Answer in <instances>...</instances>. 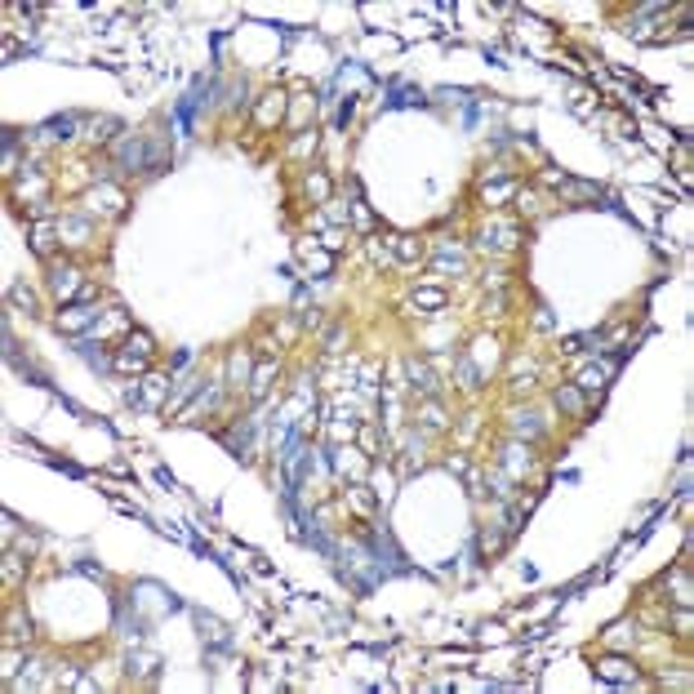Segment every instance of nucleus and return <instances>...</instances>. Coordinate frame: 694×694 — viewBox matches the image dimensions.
Segmentation results:
<instances>
[{
    "instance_id": "1",
    "label": "nucleus",
    "mask_w": 694,
    "mask_h": 694,
    "mask_svg": "<svg viewBox=\"0 0 694 694\" xmlns=\"http://www.w3.org/2000/svg\"><path fill=\"white\" fill-rule=\"evenodd\" d=\"M596 677L601 681H610V686H637V667H632L628 659H619V654H605V659H596Z\"/></svg>"
},
{
    "instance_id": "2",
    "label": "nucleus",
    "mask_w": 694,
    "mask_h": 694,
    "mask_svg": "<svg viewBox=\"0 0 694 694\" xmlns=\"http://www.w3.org/2000/svg\"><path fill=\"white\" fill-rule=\"evenodd\" d=\"M89 325H99V308H89V303H71V308L58 312V330L63 334H80Z\"/></svg>"
},
{
    "instance_id": "3",
    "label": "nucleus",
    "mask_w": 694,
    "mask_h": 694,
    "mask_svg": "<svg viewBox=\"0 0 694 694\" xmlns=\"http://www.w3.org/2000/svg\"><path fill=\"white\" fill-rule=\"evenodd\" d=\"M54 236H63V227H58L54 218H41V223L31 227V250L41 254V259H50L54 254Z\"/></svg>"
},
{
    "instance_id": "4",
    "label": "nucleus",
    "mask_w": 694,
    "mask_h": 694,
    "mask_svg": "<svg viewBox=\"0 0 694 694\" xmlns=\"http://www.w3.org/2000/svg\"><path fill=\"white\" fill-rule=\"evenodd\" d=\"M619 370V361H605V365H588V370L579 374V392H596V387H605V379H610V374Z\"/></svg>"
},
{
    "instance_id": "5",
    "label": "nucleus",
    "mask_w": 694,
    "mask_h": 694,
    "mask_svg": "<svg viewBox=\"0 0 694 694\" xmlns=\"http://www.w3.org/2000/svg\"><path fill=\"white\" fill-rule=\"evenodd\" d=\"M76 276H80L76 267H54V294H58V298H80L85 285L76 281Z\"/></svg>"
},
{
    "instance_id": "6",
    "label": "nucleus",
    "mask_w": 694,
    "mask_h": 694,
    "mask_svg": "<svg viewBox=\"0 0 694 694\" xmlns=\"http://www.w3.org/2000/svg\"><path fill=\"white\" fill-rule=\"evenodd\" d=\"M116 161H120V169H152V161L143 156V143H138V138H125V143H120V156H116Z\"/></svg>"
},
{
    "instance_id": "7",
    "label": "nucleus",
    "mask_w": 694,
    "mask_h": 694,
    "mask_svg": "<svg viewBox=\"0 0 694 694\" xmlns=\"http://www.w3.org/2000/svg\"><path fill=\"white\" fill-rule=\"evenodd\" d=\"M165 387H169L165 374H147V379H143V400H138V405L156 410V405H161V396H165Z\"/></svg>"
},
{
    "instance_id": "8",
    "label": "nucleus",
    "mask_w": 694,
    "mask_h": 694,
    "mask_svg": "<svg viewBox=\"0 0 694 694\" xmlns=\"http://www.w3.org/2000/svg\"><path fill=\"white\" fill-rule=\"evenodd\" d=\"M112 365H116L120 374H143V370H147L152 361H147V356H138V352H125V347H120L116 356H112Z\"/></svg>"
},
{
    "instance_id": "9",
    "label": "nucleus",
    "mask_w": 694,
    "mask_h": 694,
    "mask_svg": "<svg viewBox=\"0 0 694 694\" xmlns=\"http://www.w3.org/2000/svg\"><path fill=\"white\" fill-rule=\"evenodd\" d=\"M423 103H428V99H423L414 85H396V89H392V107H423Z\"/></svg>"
},
{
    "instance_id": "10",
    "label": "nucleus",
    "mask_w": 694,
    "mask_h": 694,
    "mask_svg": "<svg viewBox=\"0 0 694 694\" xmlns=\"http://www.w3.org/2000/svg\"><path fill=\"white\" fill-rule=\"evenodd\" d=\"M556 405L579 419V414H583V392H579V387H561V392H556Z\"/></svg>"
},
{
    "instance_id": "11",
    "label": "nucleus",
    "mask_w": 694,
    "mask_h": 694,
    "mask_svg": "<svg viewBox=\"0 0 694 694\" xmlns=\"http://www.w3.org/2000/svg\"><path fill=\"white\" fill-rule=\"evenodd\" d=\"M298 254H303V259H308L312 267H316V272H330V267H334V259H330V254H321V250H316V240H312V245H298Z\"/></svg>"
},
{
    "instance_id": "12",
    "label": "nucleus",
    "mask_w": 694,
    "mask_h": 694,
    "mask_svg": "<svg viewBox=\"0 0 694 694\" xmlns=\"http://www.w3.org/2000/svg\"><path fill=\"white\" fill-rule=\"evenodd\" d=\"M512 428H516V436H530V441H534V436H543V423L534 419V414H516Z\"/></svg>"
},
{
    "instance_id": "13",
    "label": "nucleus",
    "mask_w": 694,
    "mask_h": 694,
    "mask_svg": "<svg viewBox=\"0 0 694 694\" xmlns=\"http://www.w3.org/2000/svg\"><path fill=\"white\" fill-rule=\"evenodd\" d=\"M71 129H76V116H58V120H50V125H45V133H50V138H71Z\"/></svg>"
},
{
    "instance_id": "14",
    "label": "nucleus",
    "mask_w": 694,
    "mask_h": 694,
    "mask_svg": "<svg viewBox=\"0 0 694 694\" xmlns=\"http://www.w3.org/2000/svg\"><path fill=\"white\" fill-rule=\"evenodd\" d=\"M125 352H138V356H147V361H152V338L143 334V330H133V334L125 338Z\"/></svg>"
},
{
    "instance_id": "15",
    "label": "nucleus",
    "mask_w": 694,
    "mask_h": 694,
    "mask_svg": "<svg viewBox=\"0 0 694 694\" xmlns=\"http://www.w3.org/2000/svg\"><path fill=\"white\" fill-rule=\"evenodd\" d=\"M410 379H414V387H423V392H436V383H432V374H428V365H419V361H410Z\"/></svg>"
},
{
    "instance_id": "16",
    "label": "nucleus",
    "mask_w": 694,
    "mask_h": 694,
    "mask_svg": "<svg viewBox=\"0 0 694 694\" xmlns=\"http://www.w3.org/2000/svg\"><path fill=\"white\" fill-rule=\"evenodd\" d=\"M414 308H445V294H441V289H419V294H414Z\"/></svg>"
},
{
    "instance_id": "17",
    "label": "nucleus",
    "mask_w": 694,
    "mask_h": 694,
    "mask_svg": "<svg viewBox=\"0 0 694 694\" xmlns=\"http://www.w3.org/2000/svg\"><path fill=\"white\" fill-rule=\"evenodd\" d=\"M276 116H281V94H267V103L259 107V120H263V125H272Z\"/></svg>"
},
{
    "instance_id": "18",
    "label": "nucleus",
    "mask_w": 694,
    "mask_h": 694,
    "mask_svg": "<svg viewBox=\"0 0 694 694\" xmlns=\"http://www.w3.org/2000/svg\"><path fill=\"white\" fill-rule=\"evenodd\" d=\"M396 254H400V259H419V240H414V236H396Z\"/></svg>"
},
{
    "instance_id": "19",
    "label": "nucleus",
    "mask_w": 694,
    "mask_h": 694,
    "mask_svg": "<svg viewBox=\"0 0 694 694\" xmlns=\"http://www.w3.org/2000/svg\"><path fill=\"white\" fill-rule=\"evenodd\" d=\"M9 298H14V303H18V308H27V312L36 308V294H31V289H27V285H14V289H9Z\"/></svg>"
},
{
    "instance_id": "20",
    "label": "nucleus",
    "mask_w": 694,
    "mask_h": 694,
    "mask_svg": "<svg viewBox=\"0 0 694 694\" xmlns=\"http://www.w3.org/2000/svg\"><path fill=\"white\" fill-rule=\"evenodd\" d=\"M267 379H272V361H263V365H259V374H254V396H263V392H267Z\"/></svg>"
},
{
    "instance_id": "21",
    "label": "nucleus",
    "mask_w": 694,
    "mask_h": 694,
    "mask_svg": "<svg viewBox=\"0 0 694 694\" xmlns=\"http://www.w3.org/2000/svg\"><path fill=\"white\" fill-rule=\"evenodd\" d=\"M308 187L316 191V201H325V196H330V182H325L321 174H312V178H308Z\"/></svg>"
}]
</instances>
